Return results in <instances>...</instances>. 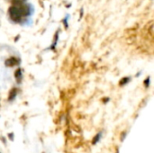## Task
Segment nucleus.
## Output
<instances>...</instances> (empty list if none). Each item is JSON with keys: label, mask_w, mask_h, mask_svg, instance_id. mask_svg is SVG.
<instances>
[{"label": "nucleus", "mask_w": 154, "mask_h": 153, "mask_svg": "<svg viewBox=\"0 0 154 153\" xmlns=\"http://www.w3.org/2000/svg\"><path fill=\"white\" fill-rule=\"evenodd\" d=\"M8 136H9V138H10L12 141L14 140V135H13V133H9V135H8Z\"/></svg>", "instance_id": "6e6552de"}, {"label": "nucleus", "mask_w": 154, "mask_h": 153, "mask_svg": "<svg viewBox=\"0 0 154 153\" xmlns=\"http://www.w3.org/2000/svg\"><path fill=\"white\" fill-rule=\"evenodd\" d=\"M101 138H102V133H98V134L93 138V140H92V144H93V145L97 144V143L100 141V139H101Z\"/></svg>", "instance_id": "7ed1b4c3"}, {"label": "nucleus", "mask_w": 154, "mask_h": 153, "mask_svg": "<svg viewBox=\"0 0 154 153\" xmlns=\"http://www.w3.org/2000/svg\"><path fill=\"white\" fill-rule=\"evenodd\" d=\"M149 80H150V78H148L145 79V85H146V86H149Z\"/></svg>", "instance_id": "0eeeda50"}, {"label": "nucleus", "mask_w": 154, "mask_h": 153, "mask_svg": "<svg viewBox=\"0 0 154 153\" xmlns=\"http://www.w3.org/2000/svg\"><path fill=\"white\" fill-rule=\"evenodd\" d=\"M125 137H126V133H125V132H124V133H122V135H121V141H124Z\"/></svg>", "instance_id": "423d86ee"}, {"label": "nucleus", "mask_w": 154, "mask_h": 153, "mask_svg": "<svg viewBox=\"0 0 154 153\" xmlns=\"http://www.w3.org/2000/svg\"><path fill=\"white\" fill-rule=\"evenodd\" d=\"M130 81V78H122L119 82V85L120 86H124L125 84H127L128 82Z\"/></svg>", "instance_id": "39448f33"}, {"label": "nucleus", "mask_w": 154, "mask_h": 153, "mask_svg": "<svg viewBox=\"0 0 154 153\" xmlns=\"http://www.w3.org/2000/svg\"><path fill=\"white\" fill-rule=\"evenodd\" d=\"M6 66L7 67H14V66H16L18 64V59L16 58H9L6 60V62H5Z\"/></svg>", "instance_id": "f257e3e1"}, {"label": "nucleus", "mask_w": 154, "mask_h": 153, "mask_svg": "<svg viewBox=\"0 0 154 153\" xmlns=\"http://www.w3.org/2000/svg\"><path fill=\"white\" fill-rule=\"evenodd\" d=\"M16 95H17V90L15 89V88H13L10 92H9V97H8V100L9 101H13L15 98V97H16Z\"/></svg>", "instance_id": "f03ea898"}, {"label": "nucleus", "mask_w": 154, "mask_h": 153, "mask_svg": "<svg viewBox=\"0 0 154 153\" xmlns=\"http://www.w3.org/2000/svg\"><path fill=\"white\" fill-rule=\"evenodd\" d=\"M15 76L16 80H18V81L20 82V81H21V79H22V78H23V73H22V70H21L20 69H18V70L15 71Z\"/></svg>", "instance_id": "20e7f679"}]
</instances>
